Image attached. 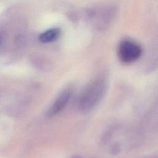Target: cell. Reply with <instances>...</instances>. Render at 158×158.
Returning a JSON list of instances; mask_svg holds the SVG:
<instances>
[{
	"instance_id": "obj_1",
	"label": "cell",
	"mask_w": 158,
	"mask_h": 158,
	"mask_svg": "<svg viewBox=\"0 0 158 158\" xmlns=\"http://www.w3.org/2000/svg\"><path fill=\"white\" fill-rule=\"evenodd\" d=\"M106 89V82L103 77L92 81L81 93L78 102L79 108L83 111L93 109L101 99Z\"/></svg>"
},
{
	"instance_id": "obj_2",
	"label": "cell",
	"mask_w": 158,
	"mask_h": 158,
	"mask_svg": "<svg viewBox=\"0 0 158 158\" xmlns=\"http://www.w3.org/2000/svg\"><path fill=\"white\" fill-rule=\"evenodd\" d=\"M142 48L134 40L125 39L118 46L117 54L119 59L123 63L129 64L138 60L142 54Z\"/></svg>"
},
{
	"instance_id": "obj_3",
	"label": "cell",
	"mask_w": 158,
	"mask_h": 158,
	"mask_svg": "<svg viewBox=\"0 0 158 158\" xmlns=\"http://www.w3.org/2000/svg\"><path fill=\"white\" fill-rule=\"evenodd\" d=\"M114 10L109 8H104L99 9L92 10L89 14L91 20L94 22V23L99 26H105L107 25L111 20L113 15Z\"/></svg>"
},
{
	"instance_id": "obj_4",
	"label": "cell",
	"mask_w": 158,
	"mask_h": 158,
	"mask_svg": "<svg viewBox=\"0 0 158 158\" xmlns=\"http://www.w3.org/2000/svg\"><path fill=\"white\" fill-rule=\"evenodd\" d=\"M70 95L71 93L69 89H66L61 93L52 105L49 108L46 112L47 116H53L64 109L70 99Z\"/></svg>"
},
{
	"instance_id": "obj_5",
	"label": "cell",
	"mask_w": 158,
	"mask_h": 158,
	"mask_svg": "<svg viewBox=\"0 0 158 158\" xmlns=\"http://www.w3.org/2000/svg\"><path fill=\"white\" fill-rule=\"evenodd\" d=\"M60 35V30L58 28H52L41 33L39 40L41 43H50L56 40Z\"/></svg>"
},
{
	"instance_id": "obj_6",
	"label": "cell",
	"mask_w": 158,
	"mask_h": 158,
	"mask_svg": "<svg viewBox=\"0 0 158 158\" xmlns=\"http://www.w3.org/2000/svg\"><path fill=\"white\" fill-rule=\"evenodd\" d=\"M3 40V35L0 32V45L1 44Z\"/></svg>"
},
{
	"instance_id": "obj_7",
	"label": "cell",
	"mask_w": 158,
	"mask_h": 158,
	"mask_svg": "<svg viewBox=\"0 0 158 158\" xmlns=\"http://www.w3.org/2000/svg\"><path fill=\"white\" fill-rule=\"evenodd\" d=\"M72 158H81V157L79 156H74V157H72Z\"/></svg>"
}]
</instances>
